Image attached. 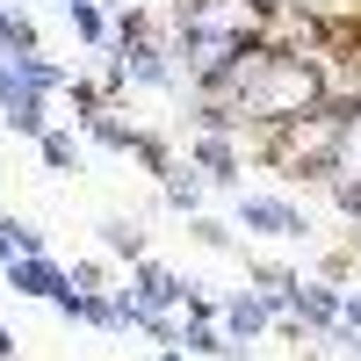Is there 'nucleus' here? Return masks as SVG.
Returning <instances> with one entry per match:
<instances>
[{"instance_id":"nucleus-1","label":"nucleus","mask_w":361,"mask_h":361,"mask_svg":"<svg viewBox=\"0 0 361 361\" xmlns=\"http://www.w3.org/2000/svg\"><path fill=\"white\" fill-rule=\"evenodd\" d=\"M238 224L246 231H275V238H304V209L282 202V195H238Z\"/></svg>"},{"instance_id":"nucleus-2","label":"nucleus","mask_w":361,"mask_h":361,"mask_svg":"<svg viewBox=\"0 0 361 361\" xmlns=\"http://www.w3.org/2000/svg\"><path fill=\"white\" fill-rule=\"evenodd\" d=\"M8 282H15V289H29V296H51V304H58V296H73V275H58V267H51L44 253H22V260H8Z\"/></svg>"},{"instance_id":"nucleus-3","label":"nucleus","mask_w":361,"mask_h":361,"mask_svg":"<svg viewBox=\"0 0 361 361\" xmlns=\"http://www.w3.org/2000/svg\"><path fill=\"white\" fill-rule=\"evenodd\" d=\"M188 152H195V166H202L209 180H217V188H238V145H231L224 130H202V137L188 145Z\"/></svg>"},{"instance_id":"nucleus-4","label":"nucleus","mask_w":361,"mask_h":361,"mask_svg":"<svg viewBox=\"0 0 361 361\" xmlns=\"http://www.w3.org/2000/svg\"><path fill=\"white\" fill-rule=\"evenodd\" d=\"M267 318H275L267 296H238V304H224V333L231 340H253V333H267Z\"/></svg>"},{"instance_id":"nucleus-5","label":"nucleus","mask_w":361,"mask_h":361,"mask_svg":"<svg viewBox=\"0 0 361 361\" xmlns=\"http://www.w3.org/2000/svg\"><path fill=\"white\" fill-rule=\"evenodd\" d=\"M102 246H109V253L145 260V224H137V217H109V224H102Z\"/></svg>"},{"instance_id":"nucleus-6","label":"nucleus","mask_w":361,"mask_h":361,"mask_svg":"<svg viewBox=\"0 0 361 361\" xmlns=\"http://www.w3.org/2000/svg\"><path fill=\"white\" fill-rule=\"evenodd\" d=\"M44 159H51V166H58V173H66V166H73V173H80V145H73V137H66V130H44Z\"/></svg>"},{"instance_id":"nucleus-7","label":"nucleus","mask_w":361,"mask_h":361,"mask_svg":"<svg viewBox=\"0 0 361 361\" xmlns=\"http://www.w3.org/2000/svg\"><path fill=\"white\" fill-rule=\"evenodd\" d=\"M166 202H173V209H195V202H202V180H195V173H173V166H166Z\"/></svg>"},{"instance_id":"nucleus-8","label":"nucleus","mask_w":361,"mask_h":361,"mask_svg":"<svg viewBox=\"0 0 361 361\" xmlns=\"http://www.w3.org/2000/svg\"><path fill=\"white\" fill-rule=\"evenodd\" d=\"M188 231H195V238H202V246H231V231H224V224H217V217H195V224H188Z\"/></svg>"},{"instance_id":"nucleus-9","label":"nucleus","mask_w":361,"mask_h":361,"mask_svg":"<svg viewBox=\"0 0 361 361\" xmlns=\"http://www.w3.org/2000/svg\"><path fill=\"white\" fill-rule=\"evenodd\" d=\"M340 318H347L354 333H361V296H340Z\"/></svg>"},{"instance_id":"nucleus-10","label":"nucleus","mask_w":361,"mask_h":361,"mask_svg":"<svg viewBox=\"0 0 361 361\" xmlns=\"http://www.w3.org/2000/svg\"><path fill=\"white\" fill-rule=\"evenodd\" d=\"M0 361H15V340H8V325H0Z\"/></svg>"},{"instance_id":"nucleus-11","label":"nucleus","mask_w":361,"mask_h":361,"mask_svg":"<svg viewBox=\"0 0 361 361\" xmlns=\"http://www.w3.org/2000/svg\"><path fill=\"white\" fill-rule=\"evenodd\" d=\"M354 354H361V347H354Z\"/></svg>"}]
</instances>
